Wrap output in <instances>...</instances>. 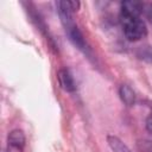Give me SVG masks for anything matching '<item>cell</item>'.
<instances>
[{
    "mask_svg": "<svg viewBox=\"0 0 152 152\" xmlns=\"http://www.w3.org/2000/svg\"><path fill=\"white\" fill-rule=\"evenodd\" d=\"M120 21H121L126 38L131 42L139 40L144 38L147 33L146 25L140 18H128V17L120 15Z\"/></svg>",
    "mask_w": 152,
    "mask_h": 152,
    "instance_id": "6da1fadb",
    "label": "cell"
},
{
    "mask_svg": "<svg viewBox=\"0 0 152 152\" xmlns=\"http://www.w3.org/2000/svg\"><path fill=\"white\" fill-rule=\"evenodd\" d=\"M144 11V4L139 1H124L121 4V17L140 18V13Z\"/></svg>",
    "mask_w": 152,
    "mask_h": 152,
    "instance_id": "7a4b0ae2",
    "label": "cell"
},
{
    "mask_svg": "<svg viewBox=\"0 0 152 152\" xmlns=\"http://www.w3.org/2000/svg\"><path fill=\"white\" fill-rule=\"evenodd\" d=\"M57 80H58V83L61 86V88L65 91H75L76 90V83H75V80L72 77V75L69 72V70L66 69H61L58 72H57Z\"/></svg>",
    "mask_w": 152,
    "mask_h": 152,
    "instance_id": "3957f363",
    "label": "cell"
},
{
    "mask_svg": "<svg viewBox=\"0 0 152 152\" xmlns=\"http://www.w3.org/2000/svg\"><path fill=\"white\" fill-rule=\"evenodd\" d=\"M7 141L10 146L21 151L25 146V134L21 129H13L12 132H10Z\"/></svg>",
    "mask_w": 152,
    "mask_h": 152,
    "instance_id": "277c9868",
    "label": "cell"
},
{
    "mask_svg": "<svg viewBox=\"0 0 152 152\" xmlns=\"http://www.w3.org/2000/svg\"><path fill=\"white\" fill-rule=\"evenodd\" d=\"M119 94L121 97V101L126 104V106H133L134 101H135V94L133 91V89L127 86V84H122L119 89Z\"/></svg>",
    "mask_w": 152,
    "mask_h": 152,
    "instance_id": "5b68a950",
    "label": "cell"
},
{
    "mask_svg": "<svg viewBox=\"0 0 152 152\" xmlns=\"http://www.w3.org/2000/svg\"><path fill=\"white\" fill-rule=\"evenodd\" d=\"M107 142L109 147L112 148L113 152H132L118 137L114 135H108L107 137Z\"/></svg>",
    "mask_w": 152,
    "mask_h": 152,
    "instance_id": "8992f818",
    "label": "cell"
},
{
    "mask_svg": "<svg viewBox=\"0 0 152 152\" xmlns=\"http://www.w3.org/2000/svg\"><path fill=\"white\" fill-rule=\"evenodd\" d=\"M139 145H141V147H140V150H141V152H152V144L150 142V141H140L139 142Z\"/></svg>",
    "mask_w": 152,
    "mask_h": 152,
    "instance_id": "52a82bcc",
    "label": "cell"
},
{
    "mask_svg": "<svg viewBox=\"0 0 152 152\" xmlns=\"http://www.w3.org/2000/svg\"><path fill=\"white\" fill-rule=\"evenodd\" d=\"M68 4H69V7L71 8L72 12H76L80 8V2L78 1H68Z\"/></svg>",
    "mask_w": 152,
    "mask_h": 152,
    "instance_id": "ba28073f",
    "label": "cell"
},
{
    "mask_svg": "<svg viewBox=\"0 0 152 152\" xmlns=\"http://www.w3.org/2000/svg\"><path fill=\"white\" fill-rule=\"evenodd\" d=\"M146 129L150 133H152V114H150L146 119Z\"/></svg>",
    "mask_w": 152,
    "mask_h": 152,
    "instance_id": "9c48e42d",
    "label": "cell"
},
{
    "mask_svg": "<svg viewBox=\"0 0 152 152\" xmlns=\"http://www.w3.org/2000/svg\"><path fill=\"white\" fill-rule=\"evenodd\" d=\"M145 11V13H146V17L150 19V21L152 23V4L151 5H148L147 7H146V10H144Z\"/></svg>",
    "mask_w": 152,
    "mask_h": 152,
    "instance_id": "30bf717a",
    "label": "cell"
}]
</instances>
